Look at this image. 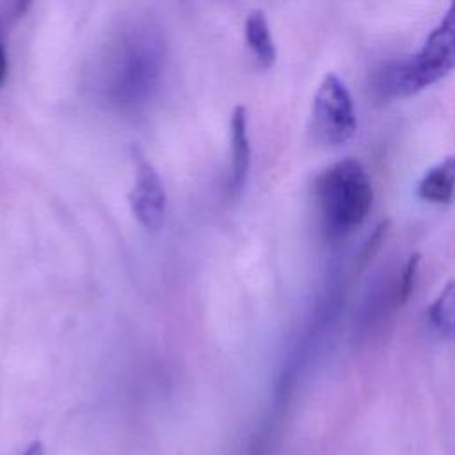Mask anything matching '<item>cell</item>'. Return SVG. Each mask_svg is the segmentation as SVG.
<instances>
[{"label":"cell","instance_id":"cell-1","mask_svg":"<svg viewBox=\"0 0 455 455\" xmlns=\"http://www.w3.org/2000/svg\"><path fill=\"white\" fill-rule=\"evenodd\" d=\"M165 60L160 30L132 23L108 44L100 66V91L119 107H137L153 96Z\"/></svg>","mask_w":455,"mask_h":455},{"label":"cell","instance_id":"cell-2","mask_svg":"<svg viewBox=\"0 0 455 455\" xmlns=\"http://www.w3.org/2000/svg\"><path fill=\"white\" fill-rule=\"evenodd\" d=\"M315 196L323 229L339 238L359 228L373 203V187L364 165L355 158H341L315 181Z\"/></svg>","mask_w":455,"mask_h":455},{"label":"cell","instance_id":"cell-3","mask_svg":"<svg viewBox=\"0 0 455 455\" xmlns=\"http://www.w3.org/2000/svg\"><path fill=\"white\" fill-rule=\"evenodd\" d=\"M455 69V2H451L428 34L423 46L409 59L389 64L382 71L380 87L389 96H411Z\"/></svg>","mask_w":455,"mask_h":455},{"label":"cell","instance_id":"cell-4","mask_svg":"<svg viewBox=\"0 0 455 455\" xmlns=\"http://www.w3.org/2000/svg\"><path fill=\"white\" fill-rule=\"evenodd\" d=\"M311 126L316 139L329 146H339L355 133L357 117L352 94L334 73L322 78L313 96Z\"/></svg>","mask_w":455,"mask_h":455},{"label":"cell","instance_id":"cell-5","mask_svg":"<svg viewBox=\"0 0 455 455\" xmlns=\"http://www.w3.org/2000/svg\"><path fill=\"white\" fill-rule=\"evenodd\" d=\"M135 176L128 194L133 217L146 231H158L164 226L167 212V194L158 171L140 153H133Z\"/></svg>","mask_w":455,"mask_h":455},{"label":"cell","instance_id":"cell-6","mask_svg":"<svg viewBox=\"0 0 455 455\" xmlns=\"http://www.w3.org/2000/svg\"><path fill=\"white\" fill-rule=\"evenodd\" d=\"M229 146H231V164H229V194L233 197L240 196L245 187L251 171V139H249V117L245 107L238 105L231 112L229 119Z\"/></svg>","mask_w":455,"mask_h":455},{"label":"cell","instance_id":"cell-7","mask_svg":"<svg viewBox=\"0 0 455 455\" xmlns=\"http://www.w3.org/2000/svg\"><path fill=\"white\" fill-rule=\"evenodd\" d=\"M416 196L430 204H450L455 199V156L450 155L425 171L416 185Z\"/></svg>","mask_w":455,"mask_h":455},{"label":"cell","instance_id":"cell-8","mask_svg":"<svg viewBox=\"0 0 455 455\" xmlns=\"http://www.w3.org/2000/svg\"><path fill=\"white\" fill-rule=\"evenodd\" d=\"M243 34H245V43L251 48L258 64L265 69L272 68L277 59V50L270 32L268 20L261 9H252L251 12H247V18L243 23Z\"/></svg>","mask_w":455,"mask_h":455},{"label":"cell","instance_id":"cell-9","mask_svg":"<svg viewBox=\"0 0 455 455\" xmlns=\"http://www.w3.org/2000/svg\"><path fill=\"white\" fill-rule=\"evenodd\" d=\"M428 322L437 334L455 339V277L444 284L430 304Z\"/></svg>","mask_w":455,"mask_h":455},{"label":"cell","instance_id":"cell-10","mask_svg":"<svg viewBox=\"0 0 455 455\" xmlns=\"http://www.w3.org/2000/svg\"><path fill=\"white\" fill-rule=\"evenodd\" d=\"M418 265H419V254L414 252L407 258V261H405V265H403V268L398 275L395 293H393L395 306L405 304L411 291L414 290V283H416V277H418Z\"/></svg>","mask_w":455,"mask_h":455},{"label":"cell","instance_id":"cell-11","mask_svg":"<svg viewBox=\"0 0 455 455\" xmlns=\"http://www.w3.org/2000/svg\"><path fill=\"white\" fill-rule=\"evenodd\" d=\"M5 76H7V53H5V50H4V46L0 43V87H2L4 80H5Z\"/></svg>","mask_w":455,"mask_h":455},{"label":"cell","instance_id":"cell-12","mask_svg":"<svg viewBox=\"0 0 455 455\" xmlns=\"http://www.w3.org/2000/svg\"><path fill=\"white\" fill-rule=\"evenodd\" d=\"M23 455H44V446L41 441H32Z\"/></svg>","mask_w":455,"mask_h":455}]
</instances>
